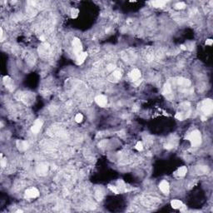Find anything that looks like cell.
<instances>
[{"mask_svg": "<svg viewBox=\"0 0 213 213\" xmlns=\"http://www.w3.org/2000/svg\"><path fill=\"white\" fill-rule=\"evenodd\" d=\"M187 139L190 141L191 144V147H197L201 144V131L198 130H194L192 131L190 135L187 136Z\"/></svg>", "mask_w": 213, "mask_h": 213, "instance_id": "1", "label": "cell"}, {"mask_svg": "<svg viewBox=\"0 0 213 213\" xmlns=\"http://www.w3.org/2000/svg\"><path fill=\"white\" fill-rule=\"evenodd\" d=\"M201 109L202 111L203 114L205 115V117L208 116V115H211L213 110V103L211 99L207 98L203 100L202 102H201Z\"/></svg>", "mask_w": 213, "mask_h": 213, "instance_id": "2", "label": "cell"}, {"mask_svg": "<svg viewBox=\"0 0 213 213\" xmlns=\"http://www.w3.org/2000/svg\"><path fill=\"white\" fill-rule=\"evenodd\" d=\"M73 52L76 57L78 56L81 53H82V45L80 39L77 38H74L73 41Z\"/></svg>", "mask_w": 213, "mask_h": 213, "instance_id": "3", "label": "cell"}, {"mask_svg": "<svg viewBox=\"0 0 213 213\" xmlns=\"http://www.w3.org/2000/svg\"><path fill=\"white\" fill-rule=\"evenodd\" d=\"M39 196V191L36 187L27 188L24 192L25 198H36Z\"/></svg>", "mask_w": 213, "mask_h": 213, "instance_id": "4", "label": "cell"}, {"mask_svg": "<svg viewBox=\"0 0 213 213\" xmlns=\"http://www.w3.org/2000/svg\"><path fill=\"white\" fill-rule=\"evenodd\" d=\"M95 102L98 106L104 108L108 104V98L104 95H98L95 97Z\"/></svg>", "mask_w": 213, "mask_h": 213, "instance_id": "5", "label": "cell"}, {"mask_svg": "<svg viewBox=\"0 0 213 213\" xmlns=\"http://www.w3.org/2000/svg\"><path fill=\"white\" fill-rule=\"evenodd\" d=\"M42 126H43V122H42L40 119L36 120L35 122L33 123V125H32V127H31V131H32V132L34 133V134H37V133L40 131Z\"/></svg>", "mask_w": 213, "mask_h": 213, "instance_id": "6", "label": "cell"}, {"mask_svg": "<svg viewBox=\"0 0 213 213\" xmlns=\"http://www.w3.org/2000/svg\"><path fill=\"white\" fill-rule=\"evenodd\" d=\"M159 188L162 191V192L166 195L168 194L169 191H170V186H169V183L167 181H162L159 184Z\"/></svg>", "mask_w": 213, "mask_h": 213, "instance_id": "7", "label": "cell"}, {"mask_svg": "<svg viewBox=\"0 0 213 213\" xmlns=\"http://www.w3.org/2000/svg\"><path fill=\"white\" fill-rule=\"evenodd\" d=\"M129 77L133 81L138 80L140 78V77H141V72H140V70L137 69V68H135V69L131 70V73H129Z\"/></svg>", "mask_w": 213, "mask_h": 213, "instance_id": "8", "label": "cell"}, {"mask_svg": "<svg viewBox=\"0 0 213 213\" xmlns=\"http://www.w3.org/2000/svg\"><path fill=\"white\" fill-rule=\"evenodd\" d=\"M87 53H86V52L81 53L78 56H77V61H76V63H77V65L82 64V63H84V61H85V59L87 58Z\"/></svg>", "mask_w": 213, "mask_h": 213, "instance_id": "9", "label": "cell"}, {"mask_svg": "<svg viewBox=\"0 0 213 213\" xmlns=\"http://www.w3.org/2000/svg\"><path fill=\"white\" fill-rule=\"evenodd\" d=\"M171 206L174 209H181L184 206V205H183L182 201H181L180 200L176 199V200H172L171 201Z\"/></svg>", "mask_w": 213, "mask_h": 213, "instance_id": "10", "label": "cell"}, {"mask_svg": "<svg viewBox=\"0 0 213 213\" xmlns=\"http://www.w3.org/2000/svg\"><path fill=\"white\" fill-rule=\"evenodd\" d=\"M186 172H187V168H186V167H181L177 170V173L179 177H185Z\"/></svg>", "mask_w": 213, "mask_h": 213, "instance_id": "11", "label": "cell"}, {"mask_svg": "<svg viewBox=\"0 0 213 213\" xmlns=\"http://www.w3.org/2000/svg\"><path fill=\"white\" fill-rule=\"evenodd\" d=\"M166 3H167L166 1H161V0L159 1L158 0V1H153V2H152V4L155 8H160V7H162Z\"/></svg>", "mask_w": 213, "mask_h": 213, "instance_id": "12", "label": "cell"}, {"mask_svg": "<svg viewBox=\"0 0 213 213\" xmlns=\"http://www.w3.org/2000/svg\"><path fill=\"white\" fill-rule=\"evenodd\" d=\"M18 142L20 143V146H18V149L19 150H25V149L27 148V143L26 141H18Z\"/></svg>", "mask_w": 213, "mask_h": 213, "instance_id": "13", "label": "cell"}, {"mask_svg": "<svg viewBox=\"0 0 213 213\" xmlns=\"http://www.w3.org/2000/svg\"><path fill=\"white\" fill-rule=\"evenodd\" d=\"M113 77H114L116 80H119V79L122 77L121 72H120L119 70H116V71H114V72H113Z\"/></svg>", "mask_w": 213, "mask_h": 213, "instance_id": "14", "label": "cell"}, {"mask_svg": "<svg viewBox=\"0 0 213 213\" xmlns=\"http://www.w3.org/2000/svg\"><path fill=\"white\" fill-rule=\"evenodd\" d=\"M82 120H83V116H82V113H77V114L75 116V121L77 122V123L82 122Z\"/></svg>", "mask_w": 213, "mask_h": 213, "instance_id": "15", "label": "cell"}, {"mask_svg": "<svg viewBox=\"0 0 213 213\" xmlns=\"http://www.w3.org/2000/svg\"><path fill=\"white\" fill-rule=\"evenodd\" d=\"M78 9H72V11H71V14H72V18H76L78 16Z\"/></svg>", "mask_w": 213, "mask_h": 213, "instance_id": "16", "label": "cell"}, {"mask_svg": "<svg viewBox=\"0 0 213 213\" xmlns=\"http://www.w3.org/2000/svg\"><path fill=\"white\" fill-rule=\"evenodd\" d=\"M136 149L137 151H142V149H143V145H142V142L141 141H137L136 144Z\"/></svg>", "mask_w": 213, "mask_h": 213, "instance_id": "17", "label": "cell"}, {"mask_svg": "<svg viewBox=\"0 0 213 213\" xmlns=\"http://www.w3.org/2000/svg\"><path fill=\"white\" fill-rule=\"evenodd\" d=\"M175 7L177 8V9H184V8L186 7V4H185L184 3H182V2L177 3V4H176Z\"/></svg>", "mask_w": 213, "mask_h": 213, "instance_id": "18", "label": "cell"}, {"mask_svg": "<svg viewBox=\"0 0 213 213\" xmlns=\"http://www.w3.org/2000/svg\"><path fill=\"white\" fill-rule=\"evenodd\" d=\"M2 156V159H1V167H3V168H4V167H5V166H6V163H7V162H6V160L4 158H3V155H1Z\"/></svg>", "mask_w": 213, "mask_h": 213, "instance_id": "19", "label": "cell"}, {"mask_svg": "<svg viewBox=\"0 0 213 213\" xmlns=\"http://www.w3.org/2000/svg\"><path fill=\"white\" fill-rule=\"evenodd\" d=\"M109 188L112 190V191H113V192L117 193V194H118V188H117L116 186H109Z\"/></svg>", "mask_w": 213, "mask_h": 213, "instance_id": "20", "label": "cell"}, {"mask_svg": "<svg viewBox=\"0 0 213 213\" xmlns=\"http://www.w3.org/2000/svg\"><path fill=\"white\" fill-rule=\"evenodd\" d=\"M212 42H213V40L211 39V38H209V39H207L206 41V45H208V46H211V45H212Z\"/></svg>", "mask_w": 213, "mask_h": 213, "instance_id": "21", "label": "cell"}, {"mask_svg": "<svg viewBox=\"0 0 213 213\" xmlns=\"http://www.w3.org/2000/svg\"><path fill=\"white\" fill-rule=\"evenodd\" d=\"M0 32H1V39H3V35H4V32H3V28L1 27V29H0Z\"/></svg>", "mask_w": 213, "mask_h": 213, "instance_id": "22", "label": "cell"}, {"mask_svg": "<svg viewBox=\"0 0 213 213\" xmlns=\"http://www.w3.org/2000/svg\"><path fill=\"white\" fill-rule=\"evenodd\" d=\"M181 49H182V50H186V48L184 46V45H181Z\"/></svg>", "mask_w": 213, "mask_h": 213, "instance_id": "23", "label": "cell"}, {"mask_svg": "<svg viewBox=\"0 0 213 213\" xmlns=\"http://www.w3.org/2000/svg\"><path fill=\"white\" fill-rule=\"evenodd\" d=\"M40 40H41V41H45V38L43 36H42V37H40Z\"/></svg>", "mask_w": 213, "mask_h": 213, "instance_id": "24", "label": "cell"}, {"mask_svg": "<svg viewBox=\"0 0 213 213\" xmlns=\"http://www.w3.org/2000/svg\"><path fill=\"white\" fill-rule=\"evenodd\" d=\"M17 212H23L22 210H18V211H17Z\"/></svg>", "mask_w": 213, "mask_h": 213, "instance_id": "25", "label": "cell"}]
</instances>
